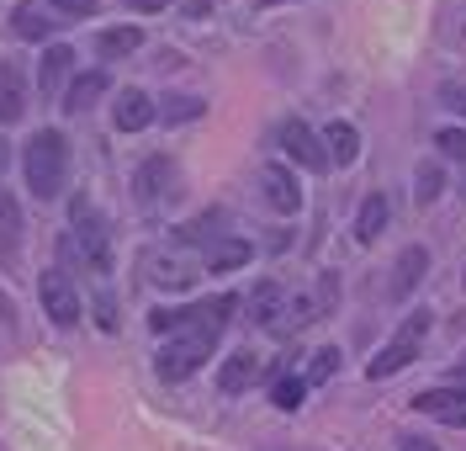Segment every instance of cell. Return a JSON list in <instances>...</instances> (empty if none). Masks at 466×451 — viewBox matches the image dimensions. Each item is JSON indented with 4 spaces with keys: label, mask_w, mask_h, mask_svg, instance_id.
<instances>
[{
    "label": "cell",
    "mask_w": 466,
    "mask_h": 451,
    "mask_svg": "<svg viewBox=\"0 0 466 451\" xmlns=\"http://www.w3.org/2000/svg\"><path fill=\"white\" fill-rule=\"evenodd\" d=\"M22 170H27L32 197H43V202L64 197V186H69V138H64L58 128L32 133L27 154H22Z\"/></svg>",
    "instance_id": "obj_1"
},
{
    "label": "cell",
    "mask_w": 466,
    "mask_h": 451,
    "mask_svg": "<svg viewBox=\"0 0 466 451\" xmlns=\"http://www.w3.org/2000/svg\"><path fill=\"white\" fill-rule=\"evenodd\" d=\"M424 334H430V313L419 308V313H408V324H403V330H398L392 340H387V345H381V356L371 361V366H366V377H371V383H381V377H392V372H403L408 361L419 356V345H424Z\"/></svg>",
    "instance_id": "obj_2"
},
{
    "label": "cell",
    "mask_w": 466,
    "mask_h": 451,
    "mask_svg": "<svg viewBox=\"0 0 466 451\" xmlns=\"http://www.w3.org/2000/svg\"><path fill=\"white\" fill-rule=\"evenodd\" d=\"M37 302H43V313L54 319L58 330H75L80 324V313H86V302L75 292V282H69V271H43V282H37Z\"/></svg>",
    "instance_id": "obj_3"
},
{
    "label": "cell",
    "mask_w": 466,
    "mask_h": 451,
    "mask_svg": "<svg viewBox=\"0 0 466 451\" xmlns=\"http://www.w3.org/2000/svg\"><path fill=\"white\" fill-rule=\"evenodd\" d=\"M75 244H80V255H86V266L96 271V276L112 271V234H106V223L90 212L86 197L75 202Z\"/></svg>",
    "instance_id": "obj_4"
},
{
    "label": "cell",
    "mask_w": 466,
    "mask_h": 451,
    "mask_svg": "<svg viewBox=\"0 0 466 451\" xmlns=\"http://www.w3.org/2000/svg\"><path fill=\"white\" fill-rule=\"evenodd\" d=\"M144 276L154 282V287L180 292V287L197 282V261H191L186 250H144Z\"/></svg>",
    "instance_id": "obj_5"
},
{
    "label": "cell",
    "mask_w": 466,
    "mask_h": 451,
    "mask_svg": "<svg viewBox=\"0 0 466 451\" xmlns=\"http://www.w3.org/2000/svg\"><path fill=\"white\" fill-rule=\"evenodd\" d=\"M276 138H281L287 159H297L302 170H323V165H329V154H323V138H319V133H313V128H308L302 118H287Z\"/></svg>",
    "instance_id": "obj_6"
},
{
    "label": "cell",
    "mask_w": 466,
    "mask_h": 451,
    "mask_svg": "<svg viewBox=\"0 0 466 451\" xmlns=\"http://www.w3.org/2000/svg\"><path fill=\"white\" fill-rule=\"evenodd\" d=\"M260 191H265V202H270L276 212L302 208V186H297V176H291L287 165H260Z\"/></svg>",
    "instance_id": "obj_7"
},
{
    "label": "cell",
    "mask_w": 466,
    "mask_h": 451,
    "mask_svg": "<svg viewBox=\"0 0 466 451\" xmlns=\"http://www.w3.org/2000/svg\"><path fill=\"white\" fill-rule=\"evenodd\" d=\"M424 271H430V250L424 244H408L403 255H398V266H392V282H387V298H408L419 282H424Z\"/></svg>",
    "instance_id": "obj_8"
},
{
    "label": "cell",
    "mask_w": 466,
    "mask_h": 451,
    "mask_svg": "<svg viewBox=\"0 0 466 451\" xmlns=\"http://www.w3.org/2000/svg\"><path fill=\"white\" fill-rule=\"evenodd\" d=\"M22 112H27V80L11 59H0V128L22 122Z\"/></svg>",
    "instance_id": "obj_9"
},
{
    "label": "cell",
    "mask_w": 466,
    "mask_h": 451,
    "mask_svg": "<svg viewBox=\"0 0 466 451\" xmlns=\"http://www.w3.org/2000/svg\"><path fill=\"white\" fill-rule=\"evenodd\" d=\"M255 377H260V356H255V351H233V356L218 366V388L228 393V398L249 393L255 388Z\"/></svg>",
    "instance_id": "obj_10"
},
{
    "label": "cell",
    "mask_w": 466,
    "mask_h": 451,
    "mask_svg": "<svg viewBox=\"0 0 466 451\" xmlns=\"http://www.w3.org/2000/svg\"><path fill=\"white\" fill-rule=\"evenodd\" d=\"M112 122L116 128H122V133H144L148 122H154V101H148L144 90H122V96H116V107H112Z\"/></svg>",
    "instance_id": "obj_11"
},
{
    "label": "cell",
    "mask_w": 466,
    "mask_h": 451,
    "mask_svg": "<svg viewBox=\"0 0 466 451\" xmlns=\"http://www.w3.org/2000/svg\"><path fill=\"white\" fill-rule=\"evenodd\" d=\"M170 180H175V165L165 159V154L144 159V165H138V176H133V186H138V202H159V197L170 191Z\"/></svg>",
    "instance_id": "obj_12"
},
{
    "label": "cell",
    "mask_w": 466,
    "mask_h": 451,
    "mask_svg": "<svg viewBox=\"0 0 466 451\" xmlns=\"http://www.w3.org/2000/svg\"><path fill=\"white\" fill-rule=\"evenodd\" d=\"M69 69H75V48H64V43L43 48V64H37V86H43V96H58L64 80H69Z\"/></svg>",
    "instance_id": "obj_13"
},
{
    "label": "cell",
    "mask_w": 466,
    "mask_h": 451,
    "mask_svg": "<svg viewBox=\"0 0 466 451\" xmlns=\"http://www.w3.org/2000/svg\"><path fill=\"white\" fill-rule=\"evenodd\" d=\"M101 96H106V75H101V69H86L75 86L64 90V112H69V118H86Z\"/></svg>",
    "instance_id": "obj_14"
},
{
    "label": "cell",
    "mask_w": 466,
    "mask_h": 451,
    "mask_svg": "<svg viewBox=\"0 0 466 451\" xmlns=\"http://www.w3.org/2000/svg\"><path fill=\"white\" fill-rule=\"evenodd\" d=\"M323 154H329L334 165H355V154H360L355 122H329V128H323Z\"/></svg>",
    "instance_id": "obj_15"
},
{
    "label": "cell",
    "mask_w": 466,
    "mask_h": 451,
    "mask_svg": "<svg viewBox=\"0 0 466 451\" xmlns=\"http://www.w3.org/2000/svg\"><path fill=\"white\" fill-rule=\"evenodd\" d=\"M58 22H64V16H54L48 5H22V11L11 16V32H16V37H27V43H43Z\"/></svg>",
    "instance_id": "obj_16"
},
{
    "label": "cell",
    "mask_w": 466,
    "mask_h": 451,
    "mask_svg": "<svg viewBox=\"0 0 466 451\" xmlns=\"http://www.w3.org/2000/svg\"><path fill=\"white\" fill-rule=\"evenodd\" d=\"M22 250V208L11 191H0V261H16Z\"/></svg>",
    "instance_id": "obj_17"
},
{
    "label": "cell",
    "mask_w": 466,
    "mask_h": 451,
    "mask_svg": "<svg viewBox=\"0 0 466 451\" xmlns=\"http://www.w3.org/2000/svg\"><path fill=\"white\" fill-rule=\"evenodd\" d=\"M249 255H255V250L244 240H212L202 250V266L207 271H238V266H249Z\"/></svg>",
    "instance_id": "obj_18"
},
{
    "label": "cell",
    "mask_w": 466,
    "mask_h": 451,
    "mask_svg": "<svg viewBox=\"0 0 466 451\" xmlns=\"http://www.w3.org/2000/svg\"><path fill=\"white\" fill-rule=\"evenodd\" d=\"M413 409L419 415H435V420H451V415L466 409V388H430V393L413 398Z\"/></svg>",
    "instance_id": "obj_19"
},
{
    "label": "cell",
    "mask_w": 466,
    "mask_h": 451,
    "mask_svg": "<svg viewBox=\"0 0 466 451\" xmlns=\"http://www.w3.org/2000/svg\"><path fill=\"white\" fill-rule=\"evenodd\" d=\"M144 48V27H106L96 37V54L101 59H127V54H138Z\"/></svg>",
    "instance_id": "obj_20"
},
{
    "label": "cell",
    "mask_w": 466,
    "mask_h": 451,
    "mask_svg": "<svg viewBox=\"0 0 466 451\" xmlns=\"http://www.w3.org/2000/svg\"><path fill=\"white\" fill-rule=\"evenodd\" d=\"M381 229H387V197L371 191V197L360 202V212H355V240L371 244V240H381Z\"/></svg>",
    "instance_id": "obj_21"
},
{
    "label": "cell",
    "mask_w": 466,
    "mask_h": 451,
    "mask_svg": "<svg viewBox=\"0 0 466 451\" xmlns=\"http://www.w3.org/2000/svg\"><path fill=\"white\" fill-rule=\"evenodd\" d=\"M276 313H281V287L276 282H260L255 298H249V319L255 324H276Z\"/></svg>",
    "instance_id": "obj_22"
},
{
    "label": "cell",
    "mask_w": 466,
    "mask_h": 451,
    "mask_svg": "<svg viewBox=\"0 0 466 451\" xmlns=\"http://www.w3.org/2000/svg\"><path fill=\"white\" fill-rule=\"evenodd\" d=\"M302 398H308V377H281V383L270 388V404H276L281 415H297Z\"/></svg>",
    "instance_id": "obj_23"
},
{
    "label": "cell",
    "mask_w": 466,
    "mask_h": 451,
    "mask_svg": "<svg viewBox=\"0 0 466 451\" xmlns=\"http://www.w3.org/2000/svg\"><path fill=\"white\" fill-rule=\"evenodd\" d=\"M440 191H445V170H440L435 159H430V165H419V176H413V197H419V202L430 208Z\"/></svg>",
    "instance_id": "obj_24"
},
{
    "label": "cell",
    "mask_w": 466,
    "mask_h": 451,
    "mask_svg": "<svg viewBox=\"0 0 466 451\" xmlns=\"http://www.w3.org/2000/svg\"><path fill=\"white\" fill-rule=\"evenodd\" d=\"M186 240L191 244H212V240H223V212H202V218H191V223H186Z\"/></svg>",
    "instance_id": "obj_25"
},
{
    "label": "cell",
    "mask_w": 466,
    "mask_h": 451,
    "mask_svg": "<svg viewBox=\"0 0 466 451\" xmlns=\"http://www.w3.org/2000/svg\"><path fill=\"white\" fill-rule=\"evenodd\" d=\"M281 313H287V319H276L270 330H276V334H291V330H302L308 319H319V302H313V298H297L291 308H281Z\"/></svg>",
    "instance_id": "obj_26"
},
{
    "label": "cell",
    "mask_w": 466,
    "mask_h": 451,
    "mask_svg": "<svg viewBox=\"0 0 466 451\" xmlns=\"http://www.w3.org/2000/svg\"><path fill=\"white\" fill-rule=\"evenodd\" d=\"M159 112H165V122H197L207 112V101H197V96H170Z\"/></svg>",
    "instance_id": "obj_27"
},
{
    "label": "cell",
    "mask_w": 466,
    "mask_h": 451,
    "mask_svg": "<svg viewBox=\"0 0 466 451\" xmlns=\"http://www.w3.org/2000/svg\"><path fill=\"white\" fill-rule=\"evenodd\" d=\"M435 144H440L445 159H461V165H466V128H440Z\"/></svg>",
    "instance_id": "obj_28"
},
{
    "label": "cell",
    "mask_w": 466,
    "mask_h": 451,
    "mask_svg": "<svg viewBox=\"0 0 466 451\" xmlns=\"http://www.w3.org/2000/svg\"><path fill=\"white\" fill-rule=\"evenodd\" d=\"M334 366H339V351H334V345H323L319 356H313V366H308V388H313V383H329V377H334Z\"/></svg>",
    "instance_id": "obj_29"
},
{
    "label": "cell",
    "mask_w": 466,
    "mask_h": 451,
    "mask_svg": "<svg viewBox=\"0 0 466 451\" xmlns=\"http://www.w3.org/2000/svg\"><path fill=\"white\" fill-rule=\"evenodd\" d=\"M48 11H64V16H96V0H48Z\"/></svg>",
    "instance_id": "obj_30"
},
{
    "label": "cell",
    "mask_w": 466,
    "mask_h": 451,
    "mask_svg": "<svg viewBox=\"0 0 466 451\" xmlns=\"http://www.w3.org/2000/svg\"><path fill=\"white\" fill-rule=\"evenodd\" d=\"M440 101H445L451 112H461V118H466V86H461V80H451V86L440 90Z\"/></svg>",
    "instance_id": "obj_31"
},
{
    "label": "cell",
    "mask_w": 466,
    "mask_h": 451,
    "mask_svg": "<svg viewBox=\"0 0 466 451\" xmlns=\"http://www.w3.org/2000/svg\"><path fill=\"white\" fill-rule=\"evenodd\" d=\"M96 324H101V330H116V302L106 298V292L96 298Z\"/></svg>",
    "instance_id": "obj_32"
},
{
    "label": "cell",
    "mask_w": 466,
    "mask_h": 451,
    "mask_svg": "<svg viewBox=\"0 0 466 451\" xmlns=\"http://www.w3.org/2000/svg\"><path fill=\"white\" fill-rule=\"evenodd\" d=\"M127 5H133V11H165L170 0H127Z\"/></svg>",
    "instance_id": "obj_33"
},
{
    "label": "cell",
    "mask_w": 466,
    "mask_h": 451,
    "mask_svg": "<svg viewBox=\"0 0 466 451\" xmlns=\"http://www.w3.org/2000/svg\"><path fill=\"white\" fill-rule=\"evenodd\" d=\"M403 451H440V446H435V441H413V436H408Z\"/></svg>",
    "instance_id": "obj_34"
},
{
    "label": "cell",
    "mask_w": 466,
    "mask_h": 451,
    "mask_svg": "<svg viewBox=\"0 0 466 451\" xmlns=\"http://www.w3.org/2000/svg\"><path fill=\"white\" fill-rule=\"evenodd\" d=\"M5 159H11V149H5V138H0V176H5Z\"/></svg>",
    "instance_id": "obj_35"
},
{
    "label": "cell",
    "mask_w": 466,
    "mask_h": 451,
    "mask_svg": "<svg viewBox=\"0 0 466 451\" xmlns=\"http://www.w3.org/2000/svg\"><path fill=\"white\" fill-rule=\"evenodd\" d=\"M456 191H461V202H466V165H461V186H456Z\"/></svg>",
    "instance_id": "obj_36"
},
{
    "label": "cell",
    "mask_w": 466,
    "mask_h": 451,
    "mask_svg": "<svg viewBox=\"0 0 466 451\" xmlns=\"http://www.w3.org/2000/svg\"><path fill=\"white\" fill-rule=\"evenodd\" d=\"M461 366H466V361H461Z\"/></svg>",
    "instance_id": "obj_37"
}]
</instances>
